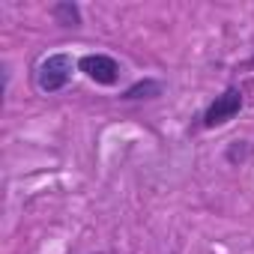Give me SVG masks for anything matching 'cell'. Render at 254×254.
Masks as SVG:
<instances>
[{
    "label": "cell",
    "mask_w": 254,
    "mask_h": 254,
    "mask_svg": "<svg viewBox=\"0 0 254 254\" xmlns=\"http://www.w3.org/2000/svg\"><path fill=\"white\" fill-rule=\"evenodd\" d=\"M78 69H81L93 84H99V87H114V84L120 81V75H123L120 63H117L114 57H108V54H84V57L78 60Z\"/></svg>",
    "instance_id": "obj_3"
},
{
    "label": "cell",
    "mask_w": 254,
    "mask_h": 254,
    "mask_svg": "<svg viewBox=\"0 0 254 254\" xmlns=\"http://www.w3.org/2000/svg\"><path fill=\"white\" fill-rule=\"evenodd\" d=\"M242 111V90L239 87H227L221 96H215V102L206 108L203 114V129H218V126L230 123L236 114Z\"/></svg>",
    "instance_id": "obj_2"
},
{
    "label": "cell",
    "mask_w": 254,
    "mask_h": 254,
    "mask_svg": "<svg viewBox=\"0 0 254 254\" xmlns=\"http://www.w3.org/2000/svg\"><path fill=\"white\" fill-rule=\"evenodd\" d=\"M165 93V84L156 81V78H144V81H135L129 90H123V102H141V99H159Z\"/></svg>",
    "instance_id": "obj_4"
},
{
    "label": "cell",
    "mask_w": 254,
    "mask_h": 254,
    "mask_svg": "<svg viewBox=\"0 0 254 254\" xmlns=\"http://www.w3.org/2000/svg\"><path fill=\"white\" fill-rule=\"evenodd\" d=\"M72 72H75V60L69 54H48L39 63L36 84H39L42 93H57L72 81Z\"/></svg>",
    "instance_id": "obj_1"
},
{
    "label": "cell",
    "mask_w": 254,
    "mask_h": 254,
    "mask_svg": "<svg viewBox=\"0 0 254 254\" xmlns=\"http://www.w3.org/2000/svg\"><path fill=\"white\" fill-rule=\"evenodd\" d=\"M51 18L60 24V27H69V30H78L81 27V9L72 0H60V3L51 6Z\"/></svg>",
    "instance_id": "obj_5"
},
{
    "label": "cell",
    "mask_w": 254,
    "mask_h": 254,
    "mask_svg": "<svg viewBox=\"0 0 254 254\" xmlns=\"http://www.w3.org/2000/svg\"><path fill=\"white\" fill-rule=\"evenodd\" d=\"M236 144H239V147H230V153H227V159H230V162H236V159L242 162V156H245V147H242L245 141H236Z\"/></svg>",
    "instance_id": "obj_6"
}]
</instances>
